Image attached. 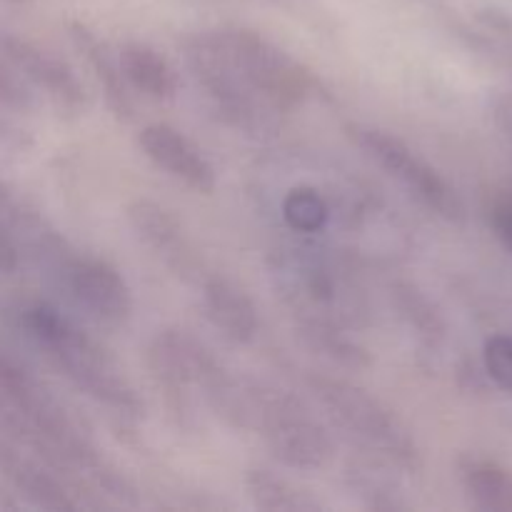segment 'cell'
Wrapping results in <instances>:
<instances>
[{"label":"cell","instance_id":"obj_1","mask_svg":"<svg viewBox=\"0 0 512 512\" xmlns=\"http://www.w3.org/2000/svg\"><path fill=\"white\" fill-rule=\"evenodd\" d=\"M5 425L20 443L40 455V460L98 485L110 495H125V483L95 448L93 438L75 423L73 415L8 355L0 363Z\"/></svg>","mask_w":512,"mask_h":512},{"label":"cell","instance_id":"obj_2","mask_svg":"<svg viewBox=\"0 0 512 512\" xmlns=\"http://www.w3.org/2000/svg\"><path fill=\"white\" fill-rule=\"evenodd\" d=\"M18 328L23 330L25 340L48 360V365H53L90 400L125 418L143 415V400L138 398L123 370L58 308L43 300L25 303L18 310Z\"/></svg>","mask_w":512,"mask_h":512},{"label":"cell","instance_id":"obj_3","mask_svg":"<svg viewBox=\"0 0 512 512\" xmlns=\"http://www.w3.org/2000/svg\"><path fill=\"white\" fill-rule=\"evenodd\" d=\"M148 363L180 413L188 410L190 395L198 393L225 423L243 428L245 383L233 378L188 330H158L148 348Z\"/></svg>","mask_w":512,"mask_h":512},{"label":"cell","instance_id":"obj_4","mask_svg":"<svg viewBox=\"0 0 512 512\" xmlns=\"http://www.w3.org/2000/svg\"><path fill=\"white\" fill-rule=\"evenodd\" d=\"M308 388L330 420L348 438L403 473H418L423 458L408 425L383 400L350 380L330 375H308Z\"/></svg>","mask_w":512,"mask_h":512},{"label":"cell","instance_id":"obj_5","mask_svg":"<svg viewBox=\"0 0 512 512\" xmlns=\"http://www.w3.org/2000/svg\"><path fill=\"white\" fill-rule=\"evenodd\" d=\"M245 430H255L275 460L295 470H320L333 458V440L313 413L283 390L245 385Z\"/></svg>","mask_w":512,"mask_h":512},{"label":"cell","instance_id":"obj_6","mask_svg":"<svg viewBox=\"0 0 512 512\" xmlns=\"http://www.w3.org/2000/svg\"><path fill=\"white\" fill-rule=\"evenodd\" d=\"M215 35L245 83L260 95L268 108L295 110L323 90L308 65L300 63L258 30L228 25L215 30Z\"/></svg>","mask_w":512,"mask_h":512},{"label":"cell","instance_id":"obj_7","mask_svg":"<svg viewBox=\"0 0 512 512\" xmlns=\"http://www.w3.org/2000/svg\"><path fill=\"white\" fill-rule=\"evenodd\" d=\"M345 133L353 140L355 148L363 150L380 170H385L395 183L403 185L430 213L448 223H463L465 203L458 188L430 160L410 148L403 138L393 135L390 130L363 123H350Z\"/></svg>","mask_w":512,"mask_h":512},{"label":"cell","instance_id":"obj_8","mask_svg":"<svg viewBox=\"0 0 512 512\" xmlns=\"http://www.w3.org/2000/svg\"><path fill=\"white\" fill-rule=\"evenodd\" d=\"M185 65L193 73L195 83L203 90L213 108L223 115L225 123L238 130L253 133L265 125V108L260 95L250 88L220 45L215 30L188 35L183 40Z\"/></svg>","mask_w":512,"mask_h":512},{"label":"cell","instance_id":"obj_9","mask_svg":"<svg viewBox=\"0 0 512 512\" xmlns=\"http://www.w3.org/2000/svg\"><path fill=\"white\" fill-rule=\"evenodd\" d=\"M3 58L15 73L28 80L33 88L43 90L45 98L55 110L65 115H83L90 100L83 80L78 78L73 65L45 45L33 43L23 35H5Z\"/></svg>","mask_w":512,"mask_h":512},{"label":"cell","instance_id":"obj_10","mask_svg":"<svg viewBox=\"0 0 512 512\" xmlns=\"http://www.w3.org/2000/svg\"><path fill=\"white\" fill-rule=\"evenodd\" d=\"M128 223L140 243L173 275L183 280H195V283L208 275L200 250L195 248L178 218L163 205L153 203V200H135L128 205Z\"/></svg>","mask_w":512,"mask_h":512},{"label":"cell","instance_id":"obj_11","mask_svg":"<svg viewBox=\"0 0 512 512\" xmlns=\"http://www.w3.org/2000/svg\"><path fill=\"white\" fill-rule=\"evenodd\" d=\"M138 145L145 158L175 178L178 183L188 185L195 193H213L218 185L213 163L203 155V150L185 138L178 128L168 123H150L140 130Z\"/></svg>","mask_w":512,"mask_h":512},{"label":"cell","instance_id":"obj_12","mask_svg":"<svg viewBox=\"0 0 512 512\" xmlns=\"http://www.w3.org/2000/svg\"><path fill=\"white\" fill-rule=\"evenodd\" d=\"M68 35L73 40V48L83 55V60L88 63V68L93 70L95 80L103 88L105 105L110 108V113L118 120L128 123L135 118V105L133 95H130V83L123 73V65H120V55L110 50V45L103 38L93 33L88 25H83L80 20L68 25Z\"/></svg>","mask_w":512,"mask_h":512},{"label":"cell","instance_id":"obj_13","mask_svg":"<svg viewBox=\"0 0 512 512\" xmlns=\"http://www.w3.org/2000/svg\"><path fill=\"white\" fill-rule=\"evenodd\" d=\"M203 308L210 323L233 343H250L258 335L260 318L253 298L225 275H205L200 280Z\"/></svg>","mask_w":512,"mask_h":512},{"label":"cell","instance_id":"obj_14","mask_svg":"<svg viewBox=\"0 0 512 512\" xmlns=\"http://www.w3.org/2000/svg\"><path fill=\"white\" fill-rule=\"evenodd\" d=\"M3 473L10 480L18 495H23L30 505L43 510H78L83 508L80 498H75L58 470L45 460H33L20 455L18 450L3 445Z\"/></svg>","mask_w":512,"mask_h":512},{"label":"cell","instance_id":"obj_15","mask_svg":"<svg viewBox=\"0 0 512 512\" xmlns=\"http://www.w3.org/2000/svg\"><path fill=\"white\" fill-rule=\"evenodd\" d=\"M120 65L130 88L150 100H173L178 93V73L170 60L143 40H125L118 48Z\"/></svg>","mask_w":512,"mask_h":512},{"label":"cell","instance_id":"obj_16","mask_svg":"<svg viewBox=\"0 0 512 512\" xmlns=\"http://www.w3.org/2000/svg\"><path fill=\"white\" fill-rule=\"evenodd\" d=\"M458 478L470 503L480 510H512V473L490 458L465 455L458 460Z\"/></svg>","mask_w":512,"mask_h":512},{"label":"cell","instance_id":"obj_17","mask_svg":"<svg viewBox=\"0 0 512 512\" xmlns=\"http://www.w3.org/2000/svg\"><path fill=\"white\" fill-rule=\"evenodd\" d=\"M298 333L308 348L315 353L325 355L333 363L345 365V368H368L370 353L345 333L343 320L333 318H298Z\"/></svg>","mask_w":512,"mask_h":512},{"label":"cell","instance_id":"obj_18","mask_svg":"<svg viewBox=\"0 0 512 512\" xmlns=\"http://www.w3.org/2000/svg\"><path fill=\"white\" fill-rule=\"evenodd\" d=\"M245 490L255 508L270 512H310L320 510V503L305 490L295 488L288 478L265 468H250L245 473Z\"/></svg>","mask_w":512,"mask_h":512},{"label":"cell","instance_id":"obj_19","mask_svg":"<svg viewBox=\"0 0 512 512\" xmlns=\"http://www.w3.org/2000/svg\"><path fill=\"white\" fill-rule=\"evenodd\" d=\"M283 220L293 233L315 235L328 228L330 205L313 185H295L283 198Z\"/></svg>","mask_w":512,"mask_h":512},{"label":"cell","instance_id":"obj_20","mask_svg":"<svg viewBox=\"0 0 512 512\" xmlns=\"http://www.w3.org/2000/svg\"><path fill=\"white\" fill-rule=\"evenodd\" d=\"M483 363L488 378L512 395V335H493L485 340Z\"/></svg>","mask_w":512,"mask_h":512},{"label":"cell","instance_id":"obj_21","mask_svg":"<svg viewBox=\"0 0 512 512\" xmlns=\"http://www.w3.org/2000/svg\"><path fill=\"white\" fill-rule=\"evenodd\" d=\"M493 225L500 238L512 248V200H503L493 208Z\"/></svg>","mask_w":512,"mask_h":512}]
</instances>
